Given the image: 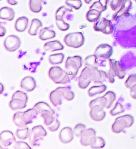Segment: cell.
Wrapping results in <instances>:
<instances>
[{
    "instance_id": "1",
    "label": "cell",
    "mask_w": 136,
    "mask_h": 149,
    "mask_svg": "<svg viewBox=\"0 0 136 149\" xmlns=\"http://www.w3.org/2000/svg\"><path fill=\"white\" fill-rule=\"evenodd\" d=\"M48 77L51 80L56 84H65L69 83L71 78L67 72L63 70L59 66H53L48 71Z\"/></svg>"
},
{
    "instance_id": "2",
    "label": "cell",
    "mask_w": 136,
    "mask_h": 149,
    "mask_svg": "<svg viewBox=\"0 0 136 149\" xmlns=\"http://www.w3.org/2000/svg\"><path fill=\"white\" fill-rule=\"evenodd\" d=\"M82 66V58L79 56L68 57L65 64V71L69 75L71 80L76 77Z\"/></svg>"
},
{
    "instance_id": "3",
    "label": "cell",
    "mask_w": 136,
    "mask_h": 149,
    "mask_svg": "<svg viewBox=\"0 0 136 149\" xmlns=\"http://www.w3.org/2000/svg\"><path fill=\"white\" fill-rule=\"evenodd\" d=\"M28 99L26 93L21 91H17L12 95V99L9 102V107L12 110L23 109L27 106Z\"/></svg>"
},
{
    "instance_id": "4",
    "label": "cell",
    "mask_w": 136,
    "mask_h": 149,
    "mask_svg": "<svg viewBox=\"0 0 136 149\" xmlns=\"http://www.w3.org/2000/svg\"><path fill=\"white\" fill-rule=\"evenodd\" d=\"M134 122L132 116L126 115L118 117L112 126V131L116 134H118L124 130V128L130 127Z\"/></svg>"
},
{
    "instance_id": "5",
    "label": "cell",
    "mask_w": 136,
    "mask_h": 149,
    "mask_svg": "<svg viewBox=\"0 0 136 149\" xmlns=\"http://www.w3.org/2000/svg\"><path fill=\"white\" fill-rule=\"evenodd\" d=\"M110 69L107 73L108 81L109 83L114 82V77H117L120 79H123L125 75V72L122 68L119 62L114 60H109Z\"/></svg>"
},
{
    "instance_id": "6",
    "label": "cell",
    "mask_w": 136,
    "mask_h": 149,
    "mask_svg": "<svg viewBox=\"0 0 136 149\" xmlns=\"http://www.w3.org/2000/svg\"><path fill=\"white\" fill-rule=\"evenodd\" d=\"M85 40L83 33L80 32L69 33L64 38L65 45L68 47L74 48L81 47L84 44Z\"/></svg>"
},
{
    "instance_id": "7",
    "label": "cell",
    "mask_w": 136,
    "mask_h": 149,
    "mask_svg": "<svg viewBox=\"0 0 136 149\" xmlns=\"http://www.w3.org/2000/svg\"><path fill=\"white\" fill-rule=\"evenodd\" d=\"M48 135L47 132L41 125L36 126L34 127L30 132L29 141L31 146H38L40 145L43 138Z\"/></svg>"
},
{
    "instance_id": "8",
    "label": "cell",
    "mask_w": 136,
    "mask_h": 149,
    "mask_svg": "<svg viewBox=\"0 0 136 149\" xmlns=\"http://www.w3.org/2000/svg\"><path fill=\"white\" fill-rule=\"evenodd\" d=\"M93 28L95 31L101 32L105 35L112 34L114 31V28L111 20L104 18L100 19L95 22Z\"/></svg>"
},
{
    "instance_id": "9",
    "label": "cell",
    "mask_w": 136,
    "mask_h": 149,
    "mask_svg": "<svg viewBox=\"0 0 136 149\" xmlns=\"http://www.w3.org/2000/svg\"><path fill=\"white\" fill-rule=\"evenodd\" d=\"M93 81V72L88 66L85 67L78 80V86L81 89H86Z\"/></svg>"
},
{
    "instance_id": "10",
    "label": "cell",
    "mask_w": 136,
    "mask_h": 149,
    "mask_svg": "<svg viewBox=\"0 0 136 149\" xmlns=\"http://www.w3.org/2000/svg\"><path fill=\"white\" fill-rule=\"evenodd\" d=\"M21 45V40L18 36L11 35L8 36L4 41V47L9 52H13L19 48Z\"/></svg>"
},
{
    "instance_id": "11",
    "label": "cell",
    "mask_w": 136,
    "mask_h": 149,
    "mask_svg": "<svg viewBox=\"0 0 136 149\" xmlns=\"http://www.w3.org/2000/svg\"><path fill=\"white\" fill-rule=\"evenodd\" d=\"M113 52V50L111 46L107 44H103L97 47L95 49L94 54L98 58L109 59L112 56Z\"/></svg>"
},
{
    "instance_id": "12",
    "label": "cell",
    "mask_w": 136,
    "mask_h": 149,
    "mask_svg": "<svg viewBox=\"0 0 136 149\" xmlns=\"http://www.w3.org/2000/svg\"><path fill=\"white\" fill-rule=\"evenodd\" d=\"M90 108L89 115L90 118L95 122H101L106 116V113L104 111V108L101 106L95 105Z\"/></svg>"
},
{
    "instance_id": "13",
    "label": "cell",
    "mask_w": 136,
    "mask_h": 149,
    "mask_svg": "<svg viewBox=\"0 0 136 149\" xmlns=\"http://www.w3.org/2000/svg\"><path fill=\"white\" fill-rule=\"evenodd\" d=\"M96 133L93 128H88L83 130L80 136V144L83 146H88L92 139L96 136Z\"/></svg>"
},
{
    "instance_id": "14",
    "label": "cell",
    "mask_w": 136,
    "mask_h": 149,
    "mask_svg": "<svg viewBox=\"0 0 136 149\" xmlns=\"http://www.w3.org/2000/svg\"><path fill=\"white\" fill-rule=\"evenodd\" d=\"M132 3L130 0H124L120 8L113 15V20H116L122 17L127 15L130 10L132 8Z\"/></svg>"
},
{
    "instance_id": "15",
    "label": "cell",
    "mask_w": 136,
    "mask_h": 149,
    "mask_svg": "<svg viewBox=\"0 0 136 149\" xmlns=\"http://www.w3.org/2000/svg\"><path fill=\"white\" fill-rule=\"evenodd\" d=\"M0 142L4 147H9L16 142L13 134L8 130L2 132L0 134Z\"/></svg>"
},
{
    "instance_id": "16",
    "label": "cell",
    "mask_w": 136,
    "mask_h": 149,
    "mask_svg": "<svg viewBox=\"0 0 136 149\" xmlns=\"http://www.w3.org/2000/svg\"><path fill=\"white\" fill-rule=\"evenodd\" d=\"M74 133L72 128L69 127H65L62 128L59 135V140L63 144L70 143L74 140Z\"/></svg>"
},
{
    "instance_id": "17",
    "label": "cell",
    "mask_w": 136,
    "mask_h": 149,
    "mask_svg": "<svg viewBox=\"0 0 136 149\" xmlns=\"http://www.w3.org/2000/svg\"><path fill=\"white\" fill-rule=\"evenodd\" d=\"M51 104L55 107L61 105L62 104V98H63V94L61 87L56 88L52 91L49 96Z\"/></svg>"
},
{
    "instance_id": "18",
    "label": "cell",
    "mask_w": 136,
    "mask_h": 149,
    "mask_svg": "<svg viewBox=\"0 0 136 149\" xmlns=\"http://www.w3.org/2000/svg\"><path fill=\"white\" fill-rule=\"evenodd\" d=\"M20 87L27 92H32L36 87L35 80L32 77H26L21 81Z\"/></svg>"
},
{
    "instance_id": "19",
    "label": "cell",
    "mask_w": 136,
    "mask_h": 149,
    "mask_svg": "<svg viewBox=\"0 0 136 149\" xmlns=\"http://www.w3.org/2000/svg\"><path fill=\"white\" fill-rule=\"evenodd\" d=\"M38 114V110L34 107L22 112V118L27 125L33 123V120L37 118Z\"/></svg>"
},
{
    "instance_id": "20",
    "label": "cell",
    "mask_w": 136,
    "mask_h": 149,
    "mask_svg": "<svg viewBox=\"0 0 136 149\" xmlns=\"http://www.w3.org/2000/svg\"><path fill=\"white\" fill-rule=\"evenodd\" d=\"M93 72V81L94 84H102L104 81L108 80L107 73L98 69H91Z\"/></svg>"
},
{
    "instance_id": "21",
    "label": "cell",
    "mask_w": 136,
    "mask_h": 149,
    "mask_svg": "<svg viewBox=\"0 0 136 149\" xmlns=\"http://www.w3.org/2000/svg\"><path fill=\"white\" fill-rule=\"evenodd\" d=\"M64 46L59 40L47 42L44 45V49L46 52H55L64 49Z\"/></svg>"
},
{
    "instance_id": "22",
    "label": "cell",
    "mask_w": 136,
    "mask_h": 149,
    "mask_svg": "<svg viewBox=\"0 0 136 149\" xmlns=\"http://www.w3.org/2000/svg\"><path fill=\"white\" fill-rule=\"evenodd\" d=\"M125 86L130 90V96L136 99V75H131L125 82Z\"/></svg>"
},
{
    "instance_id": "23",
    "label": "cell",
    "mask_w": 136,
    "mask_h": 149,
    "mask_svg": "<svg viewBox=\"0 0 136 149\" xmlns=\"http://www.w3.org/2000/svg\"><path fill=\"white\" fill-rule=\"evenodd\" d=\"M15 17V12L13 9L8 6H4L0 10V19L7 20L12 21Z\"/></svg>"
},
{
    "instance_id": "24",
    "label": "cell",
    "mask_w": 136,
    "mask_h": 149,
    "mask_svg": "<svg viewBox=\"0 0 136 149\" xmlns=\"http://www.w3.org/2000/svg\"><path fill=\"white\" fill-rule=\"evenodd\" d=\"M29 24V20L26 17H21L17 19L15 22V29L19 33L24 32L27 29Z\"/></svg>"
},
{
    "instance_id": "25",
    "label": "cell",
    "mask_w": 136,
    "mask_h": 149,
    "mask_svg": "<svg viewBox=\"0 0 136 149\" xmlns=\"http://www.w3.org/2000/svg\"><path fill=\"white\" fill-rule=\"evenodd\" d=\"M56 36V33L48 27L42 28L39 33V38L43 41L53 39Z\"/></svg>"
},
{
    "instance_id": "26",
    "label": "cell",
    "mask_w": 136,
    "mask_h": 149,
    "mask_svg": "<svg viewBox=\"0 0 136 149\" xmlns=\"http://www.w3.org/2000/svg\"><path fill=\"white\" fill-rule=\"evenodd\" d=\"M43 26V24L38 19H33L28 29V33L30 36H36L39 32V29Z\"/></svg>"
},
{
    "instance_id": "27",
    "label": "cell",
    "mask_w": 136,
    "mask_h": 149,
    "mask_svg": "<svg viewBox=\"0 0 136 149\" xmlns=\"http://www.w3.org/2000/svg\"><path fill=\"white\" fill-rule=\"evenodd\" d=\"M101 12L96 9H89L86 13V18L89 22H95L101 17Z\"/></svg>"
},
{
    "instance_id": "28",
    "label": "cell",
    "mask_w": 136,
    "mask_h": 149,
    "mask_svg": "<svg viewBox=\"0 0 136 149\" xmlns=\"http://www.w3.org/2000/svg\"><path fill=\"white\" fill-rule=\"evenodd\" d=\"M109 0H98L95 2L90 6L89 9L97 10L101 13L106 11L107 8V4L109 3Z\"/></svg>"
},
{
    "instance_id": "29",
    "label": "cell",
    "mask_w": 136,
    "mask_h": 149,
    "mask_svg": "<svg viewBox=\"0 0 136 149\" xmlns=\"http://www.w3.org/2000/svg\"><path fill=\"white\" fill-rule=\"evenodd\" d=\"M44 0H29V8L32 12L39 13L43 9L42 3Z\"/></svg>"
},
{
    "instance_id": "30",
    "label": "cell",
    "mask_w": 136,
    "mask_h": 149,
    "mask_svg": "<svg viewBox=\"0 0 136 149\" xmlns=\"http://www.w3.org/2000/svg\"><path fill=\"white\" fill-rule=\"evenodd\" d=\"M97 58L95 54L89 55L84 60L85 65L86 66L89 67L90 69H98V63Z\"/></svg>"
},
{
    "instance_id": "31",
    "label": "cell",
    "mask_w": 136,
    "mask_h": 149,
    "mask_svg": "<svg viewBox=\"0 0 136 149\" xmlns=\"http://www.w3.org/2000/svg\"><path fill=\"white\" fill-rule=\"evenodd\" d=\"M105 144V141L102 137H97L96 136L90 141L89 146H90L92 149H102L103 148Z\"/></svg>"
},
{
    "instance_id": "32",
    "label": "cell",
    "mask_w": 136,
    "mask_h": 149,
    "mask_svg": "<svg viewBox=\"0 0 136 149\" xmlns=\"http://www.w3.org/2000/svg\"><path fill=\"white\" fill-rule=\"evenodd\" d=\"M107 87L105 85L102 84L101 86H93L89 88L88 91V95L89 97H93L94 96L101 94L106 91Z\"/></svg>"
},
{
    "instance_id": "33",
    "label": "cell",
    "mask_w": 136,
    "mask_h": 149,
    "mask_svg": "<svg viewBox=\"0 0 136 149\" xmlns=\"http://www.w3.org/2000/svg\"><path fill=\"white\" fill-rule=\"evenodd\" d=\"M64 59V55L63 53L52 54L48 57V62L51 65H57L61 64Z\"/></svg>"
},
{
    "instance_id": "34",
    "label": "cell",
    "mask_w": 136,
    "mask_h": 149,
    "mask_svg": "<svg viewBox=\"0 0 136 149\" xmlns=\"http://www.w3.org/2000/svg\"><path fill=\"white\" fill-rule=\"evenodd\" d=\"M34 107L37 109L39 114H41L46 111H52L55 113L54 110L51 108L50 106L45 102H37L35 104Z\"/></svg>"
},
{
    "instance_id": "35",
    "label": "cell",
    "mask_w": 136,
    "mask_h": 149,
    "mask_svg": "<svg viewBox=\"0 0 136 149\" xmlns=\"http://www.w3.org/2000/svg\"><path fill=\"white\" fill-rule=\"evenodd\" d=\"M55 113L52 111H46L41 114V116L44 119L45 125L46 126L50 125L56 118V117H54Z\"/></svg>"
},
{
    "instance_id": "36",
    "label": "cell",
    "mask_w": 136,
    "mask_h": 149,
    "mask_svg": "<svg viewBox=\"0 0 136 149\" xmlns=\"http://www.w3.org/2000/svg\"><path fill=\"white\" fill-rule=\"evenodd\" d=\"M13 122L19 128L25 127L27 125L22 118V112L19 111L15 113L13 116Z\"/></svg>"
},
{
    "instance_id": "37",
    "label": "cell",
    "mask_w": 136,
    "mask_h": 149,
    "mask_svg": "<svg viewBox=\"0 0 136 149\" xmlns=\"http://www.w3.org/2000/svg\"><path fill=\"white\" fill-rule=\"evenodd\" d=\"M30 132L29 130L28 127H22L18 128L15 132L16 136L20 140H26L29 137Z\"/></svg>"
},
{
    "instance_id": "38",
    "label": "cell",
    "mask_w": 136,
    "mask_h": 149,
    "mask_svg": "<svg viewBox=\"0 0 136 149\" xmlns=\"http://www.w3.org/2000/svg\"><path fill=\"white\" fill-rule=\"evenodd\" d=\"M107 104V100L105 97L103 95L102 97H99L94 100H93L92 101L90 102L89 106V107L91 108L95 105H99L103 107L104 108H106Z\"/></svg>"
},
{
    "instance_id": "39",
    "label": "cell",
    "mask_w": 136,
    "mask_h": 149,
    "mask_svg": "<svg viewBox=\"0 0 136 149\" xmlns=\"http://www.w3.org/2000/svg\"><path fill=\"white\" fill-rule=\"evenodd\" d=\"M72 11L71 9H69L67 7L64 6H61L59 9L56 10L55 18V19H64L63 17L65 14L68 12H71Z\"/></svg>"
},
{
    "instance_id": "40",
    "label": "cell",
    "mask_w": 136,
    "mask_h": 149,
    "mask_svg": "<svg viewBox=\"0 0 136 149\" xmlns=\"http://www.w3.org/2000/svg\"><path fill=\"white\" fill-rule=\"evenodd\" d=\"M104 96L105 97L106 100H107V107L106 108L109 109L111 107L113 103L115 101L116 99V94L113 93V91H108L107 93H106Z\"/></svg>"
},
{
    "instance_id": "41",
    "label": "cell",
    "mask_w": 136,
    "mask_h": 149,
    "mask_svg": "<svg viewBox=\"0 0 136 149\" xmlns=\"http://www.w3.org/2000/svg\"><path fill=\"white\" fill-rule=\"evenodd\" d=\"M63 94V99L67 101L72 100L74 97V93L67 87H61Z\"/></svg>"
},
{
    "instance_id": "42",
    "label": "cell",
    "mask_w": 136,
    "mask_h": 149,
    "mask_svg": "<svg viewBox=\"0 0 136 149\" xmlns=\"http://www.w3.org/2000/svg\"><path fill=\"white\" fill-rule=\"evenodd\" d=\"M65 3L67 6L77 10L80 9L83 5L81 0H66Z\"/></svg>"
},
{
    "instance_id": "43",
    "label": "cell",
    "mask_w": 136,
    "mask_h": 149,
    "mask_svg": "<svg viewBox=\"0 0 136 149\" xmlns=\"http://www.w3.org/2000/svg\"><path fill=\"white\" fill-rule=\"evenodd\" d=\"M55 22H56V26L59 30L61 31H65L68 30L70 28L69 24L65 22L64 20V19H55Z\"/></svg>"
},
{
    "instance_id": "44",
    "label": "cell",
    "mask_w": 136,
    "mask_h": 149,
    "mask_svg": "<svg viewBox=\"0 0 136 149\" xmlns=\"http://www.w3.org/2000/svg\"><path fill=\"white\" fill-rule=\"evenodd\" d=\"M124 0H109V5L113 11H116L120 8Z\"/></svg>"
},
{
    "instance_id": "45",
    "label": "cell",
    "mask_w": 136,
    "mask_h": 149,
    "mask_svg": "<svg viewBox=\"0 0 136 149\" xmlns=\"http://www.w3.org/2000/svg\"><path fill=\"white\" fill-rule=\"evenodd\" d=\"M124 111V109L123 106L120 103L117 102L116 104V106H114V107L110 111L109 113L111 116H114L118 114L123 113Z\"/></svg>"
},
{
    "instance_id": "46",
    "label": "cell",
    "mask_w": 136,
    "mask_h": 149,
    "mask_svg": "<svg viewBox=\"0 0 136 149\" xmlns=\"http://www.w3.org/2000/svg\"><path fill=\"white\" fill-rule=\"evenodd\" d=\"M86 129V126L82 124H78L74 127V135L77 137H80L83 130Z\"/></svg>"
},
{
    "instance_id": "47",
    "label": "cell",
    "mask_w": 136,
    "mask_h": 149,
    "mask_svg": "<svg viewBox=\"0 0 136 149\" xmlns=\"http://www.w3.org/2000/svg\"><path fill=\"white\" fill-rule=\"evenodd\" d=\"M60 126V122L57 118H55L53 122L50 125L47 126L48 130L50 132H55L59 128Z\"/></svg>"
},
{
    "instance_id": "48",
    "label": "cell",
    "mask_w": 136,
    "mask_h": 149,
    "mask_svg": "<svg viewBox=\"0 0 136 149\" xmlns=\"http://www.w3.org/2000/svg\"><path fill=\"white\" fill-rule=\"evenodd\" d=\"M13 148L14 149H30L31 147L28 145V144L22 142V141H17L14 143L13 145Z\"/></svg>"
},
{
    "instance_id": "49",
    "label": "cell",
    "mask_w": 136,
    "mask_h": 149,
    "mask_svg": "<svg viewBox=\"0 0 136 149\" xmlns=\"http://www.w3.org/2000/svg\"><path fill=\"white\" fill-rule=\"evenodd\" d=\"M6 28L2 26H0V36L1 37H3L6 34Z\"/></svg>"
},
{
    "instance_id": "50",
    "label": "cell",
    "mask_w": 136,
    "mask_h": 149,
    "mask_svg": "<svg viewBox=\"0 0 136 149\" xmlns=\"http://www.w3.org/2000/svg\"><path fill=\"white\" fill-rule=\"evenodd\" d=\"M8 3L11 6H15L18 4V2L15 0H6Z\"/></svg>"
},
{
    "instance_id": "51",
    "label": "cell",
    "mask_w": 136,
    "mask_h": 149,
    "mask_svg": "<svg viewBox=\"0 0 136 149\" xmlns=\"http://www.w3.org/2000/svg\"><path fill=\"white\" fill-rule=\"evenodd\" d=\"M93 1V0H84V2H85L86 4H88L89 3H91Z\"/></svg>"
},
{
    "instance_id": "52",
    "label": "cell",
    "mask_w": 136,
    "mask_h": 149,
    "mask_svg": "<svg viewBox=\"0 0 136 149\" xmlns=\"http://www.w3.org/2000/svg\"><path fill=\"white\" fill-rule=\"evenodd\" d=\"M3 89H4V87H3V84H1V93H3Z\"/></svg>"
},
{
    "instance_id": "53",
    "label": "cell",
    "mask_w": 136,
    "mask_h": 149,
    "mask_svg": "<svg viewBox=\"0 0 136 149\" xmlns=\"http://www.w3.org/2000/svg\"><path fill=\"white\" fill-rule=\"evenodd\" d=\"M133 1H134L135 2H136V0H133Z\"/></svg>"
}]
</instances>
